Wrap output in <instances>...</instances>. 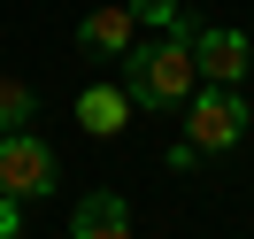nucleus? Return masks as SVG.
<instances>
[{"label": "nucleus", "mask_w": 254, "mask_h": 239, "mask_svg": "<svg viewBox=\"0 0 254 239\" xmlns=\"http://www.w3.org/2000/svg\"><path fill=\"white\" fill-rule=\"evenodd\" d=\"M124 93L131 108H185L200 93V70H192V39H146L124 54Z\"/></svg>", "instance_id": "nucleus-1"}, {"label": "nucleus", "mask_w": 254, "mask_h": 239, "mask_svg": "<svg viewBox=\"0 0 254 239\" xmlns=\"http://www.w3.org/2000/svg\"><path fill=\"white\" fill-rule=\"evenodd\" d=\"M62 185V155H54L47 139H39L31 124L23 131H0V201H39V193Z\"/></svg>", "instance_id": "nucleus-2"}, {"label": "nucleus", "mask_w": 254, "mask_h": 239, "mask_svg": "<svg viewBox=\"0 0 254 239\" xmlns=\"http://www.w3.org/2000/svg\"><path fill=\"white\" fill-rule=\"evenodd\" d=\"M247 124H254V108H247L239 85H200V93L185 100V139L200 147V155H231V147L247 139Z\"/></svg>", "instance_id": "nucleus-3"}, {"label": "nucleus", "mask_w": 254, "mask_h": 239, "mask_svg": "<svg viewBox=\"0 0 254 239\" xmlns=\"http://www.w3.org/2000/svg\"><path fill=\"white\" fill-rule=\"evenodd\" d=\"M192 70L200 85H239L254 70V39L239 23H192Z\"/></svg>", "instance_id": "nucleus-4"}, {"label": "nucleus", "mask_w": 254, "mask_h": 239, "mask_svg": "<svg viewBox=\"0 0 254 239\" xmlns=\"http://www.w3.org/2000/svg\"><path fill=\"white\" fill-rule=\"evenodd\" d=\"M77 47L100 54V62H124V54L139 47V16H131L124 0H108V8H93V16L77 23Z\"/></svg>", "instance_id": "nucleus-5"}, {"label": "nucleus", "mask_w": 254, "mask_h": 239, "mask_svg": "<svg viewBox=\"0 0 254 239\" xmlns=\"http://www.w3.org/2000/svg\"><path fill=\"white\" fill-rule=\"evenodd\" d=\"M77 124L93 131V139H124L131 131V93L124 85H85L77 93Z\"/></svg>", "instance_id": "nucleus-6"}, {"label": "nucleus", "mask_w": 254, "mask_h": 239, "mask_svg": "<svg viewBox=\"0 0 254 239\" xmlns=\"http://www.w3.org/2000/svg\"><path fill=\"white\" fill-rule=\"evenodd\" d=\"M69 239H131V208H124V193H85L77 216H69Z\"/></svg>", "instance_id": "nucleus-7"}, {"label": "nucleus", "mask_w": 254, "mask_h": 239, "mask_svg": "<svg viewBox=\"0 0 254 239\" xmlns=\"http://www.w3.org/2000/svg\"><path fill=\"white\" fill-rule=\"evenodd\" d=\"M124 8L146 23V31H162V39H192V16H185V0H124Z\"/></svg>", "instance_id": "nucleus-8"}, {"label": "nucleus", "mask_w": 254, "mask_h": 239, "mask_svg": "<svg viewBox=\"0 0 254 239\" xmlns=\"http://www.w3.org/2000/svg\"><path fill=\"white\" fill-rule=\"evenodd\" d=\"M39 116V100H31V85L23 78H0V131H23Z\"/></svg>", "instance_id": "nucleus-9"}, {"label": "nucleus", "mask_w": 254, "mask_h": 239, "mask_svg": "<svg viewBox=\"0 0 254 239\" xmlns=\"http://www.w3.org/2000/svg\"><path fill=\"white\" fill-rule=\"evenodd\" d=\"M162 162H170V170H200L208 155H200V147H192V139H177V147H170V155H162Z\"/></svg>", "instance_id": "nucleus-10"}, {"label": "nucleus", "mask_w": 254, "mask_h": 239, "mask_svg": "<svg viewBox=\"0 0 254 239\" xmlns=\"http://www.w3.org/2000/svg\"><path fill=\"white\" fill-rule=\"evenodd\" d=\"M0 239H23V208L16 201H0Z\"/></svg>", "instance_id": "nucleus-11"}]
</instances>
